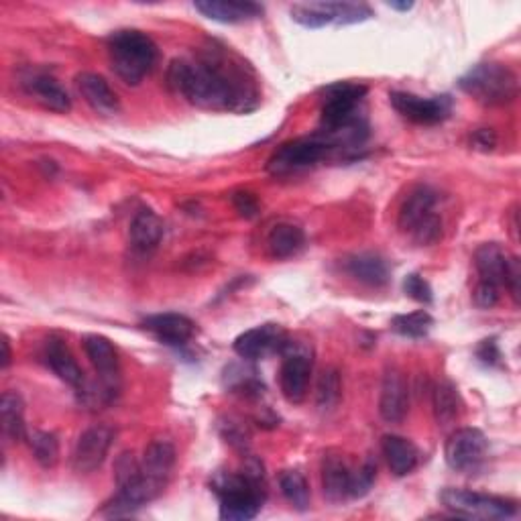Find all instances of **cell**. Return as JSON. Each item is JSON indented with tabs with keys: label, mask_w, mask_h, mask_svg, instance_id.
<instances>
[{
	"label": "cell",
	"mask_w": 521,
	"mask_h": 521,
	"mask_svg": "<svg viewBox=\"0 0 521 521\" xmlns=\"http://www.w3.org/2000/svg\"><path fill=\"white\" fill-rule=\"evenodd\" d=\"M167 86L192 106L216 112H251L261 100L247 64L216 47L196 60H173L167 68Z\"/></svg>",
	"instance_id": "6da1fadb"
},
{
	"label": "cell",
	"mask_w": 521,
	"mask_h": 521,
	"mask_svg": "<svg viewBox=\"0 0 521 521\" xmlns=\"http://www.w3.org/2000/svg\"><path fill=\"white\" fill-rule=\"evenodd\" d=\"M212 491L220 501V519H255L265 499L263 465L257 458H249L241 473H218L212 481Z\"/></svg>",
	"instance_id": "7a4b0ae2"
},
{
	"label": "cell",
	"mask_w": 521,
	"mask_h": 521,
	"mask_svg": "<svg viewBox=\"0 0 521 521\" xmlns=\"http://www.w3.org/2000/svg\"><path fill=\"white\" fill-rule=\"evenodd\" d=\"M110 68L127 86H139L157 64L155 41L137 29H121L108 37Z\"/></svg>",
	"instance_id": "3957f363"
},
{
	"label": "cell",
	"mask_w": 521,
	"mask_h": 521,
	"mask_svg": "<svg viewBox=\"0 0 521 521\" xmlns=\"http://www.w3.org/2000/svg\"><path fill=\"white\" fill-rule=\"evenodd\" d=\"M458 86L485 106H505L519 94L517 74L509 66L497 62L477 64L458 80Z\"/></svg>",
	"instance_id": "277c9868"
},
{
	"label": "cell",
	"mask_w": 521,
	"mask_h": 521,
	"mask_svg": "<svg viewBox=\"0 0 521 521\" xmlns=\"http://www.w3.org/2000/svg\"><path fill=\"white\" fill-rule=\"evenodd\" d=\"M367 94V86L353 82H338L326 88L324 104L320 112V131L318 133H336L363 119L359 106Z\"/></svg>",
	"instance_id": "5b68a950"
},
{
	"label": "cell",
	"mask_w": 521,
	"mask_h": 521,
	"mask_svg": "<svg viewBox=\"0 0 521 521\" xmlns=\"http://www.w3.org/2000/svg\"><path fill=\"white\" fill-rule=\"evenodd\" d=\"M440 503L456 517L467 519H511L517 515V503L505 497L485 495L469 489L446 487Z\"/></svg>",
	"instance_id": "8992f818"
},
{
	"label": "cell",
	"mask_w": 521,
	"mask_h": 521,
	"mask_svg": "<svg viewBox=\"0 0 521 521\" xmlns=\"http://www.w3.org/2000/svg\"><path fill=\"white\" fill-rule=\"evenodd\" d=\"M292 19L306 29H322L328 25L346 27L373 19L371 7L363 3H310L294 5L289 11Z\"/></svg>",
	"instance_id": "52a82bcc"
},
{
	"label": "cell",
	"mask_w": 521,
	"mask_h": 521,
	"mask_svg": "<svg viewBox=\"0 0 521 521\" xmlns=\"http://www.w3.org/2000/svg\"><path fill=\"white\" fill-rule=\"evenodd\" d=\"M330 153L332 149L318 135L287 141L269 157L267 171L273 173V176H289V173L318 165Z\"/></svg>",
	"instance_id": "ba28073f"
},
{
	"label": "cell",
	"mask_w": 521,
	"mask_h": 521,
	"mask_svg": "<svg viewBox=\"0 0 521 521\" xmlns=\"http://www.w3.org/2000/svg\"><path fill=\"white\" fill-rule=\"evenodd\" d=\"M487 448V436L479 428H458L450 434L444 446L446 465L456 473L471 475L481 469Z\"/></svg>",
	"instance_id": "9c48e42d"
},
{
	"label": "cell",
	"mask_w": 521,
	"mask_h": 521,
	"mask_svg": "<svg viewBox=\"0 0 521 521\" xmlns=\"http://www.w3.org/2000/svg\"><path fill=\"white\" fill-rule=\"evenodd\" d=\"M391 106L401 114L405 121L414 125L434 127L444 123L452 112V100L450 96H432L422 98L410 92H391L389 94Z\"/></svg>",
	"instance_id": "30bf717a"
},
{
	"label": "cell",
	"mask_w": 521,
	"mask_h": 521,
	"mask_svg": "<svg viewBox=\"0 0 521 521\" xmlns=\"http://www.w3.org/2000/svg\"><path fill=\"white\" fill-rule=\"evenodd\" d=\"M281 355H283V363H281V371H279L281 395L289 403L298 405L308 395V385H310L312 365H314L312 355H308V351L294 349V342H289V340Z\"/></svg>",
	"instance_id": "8fae6325"
},
{
	"label": "cell",
	"mask_w": 521,
	"mask_h": 521,
	"mask_svg": "<svg viewBox=\"0 0 521 521\" xmlns=\"http://www.w3.org/2000/svg\"><path fill=\"white\" fill-rule=\"evenodd\" d=\"M82 344L88 361L100 377V385L108 397L114 399V395L121 389V361L117 349H114V344L106 336L100 334H86Z\"/></svg>",
	"instance_id": "7c38bea8"
},
{
	"label": "cell",
	"mask_w": 521,
	"mask_h": 521,
	"mask_svg": "<svg viewBox=\"0 0 521 521\" xmlns=\"http://www.w3.org/2000/svg\"><path fill=\"white\" fill-rule=\"evenodd\" d=\"M114 436H117V432L106 424L88 428L74 446L72 469L80 475H90V473L98 471L108 456Z\"/></svg>",
	"instance_id": "4fadbf2b"
},
{
	"label": "cell",
	"mask_w": 521,
	"mask_h": 521,
	"mask_svg": "<svg viewBox=\"0 0 521 521\" xmlns=\"http://www.w3.org/2000/svg\"><path fill=\"white\" fill-rule=\"evenodd\" d=\"M173 467H176V448L169 440H153L145 448L141 458V477L153 499L165 491Z\"/></svg>",
	"instance_id": "5bb4252c"
},
{
	"label": "cell",
	"mask_w": 521,
	"mask_h": 521,
	"mask_svg": "<svg viewBox=\"0 0 521 521\" xmlns=\"http://www.w3.org/2000/svg\"><path fill=\"white\" fill-rule=\"evenodd\" d=\"M287 334L279 324H263L237 336L233 349L245 361H261L275 353H283Z\"/></svg>",
	"instance_id": "9a60e30c"
},
{
	"label": "cell",
	"mask_w": 521,
	"mask_h": 521,
	"mask_svg": "<svg viewBox=\"0 0 521 521\" xmlns=\"http://www.w3.org/2000/svg\"><path fill=\"white\" fill-rule=\"evenodd\" d=\"M21 88L27 96L37 100L43 108L51 112L66 114L72 110V98L66 88L57 82L53 76L37 70H29L21 76Z\"/></svg>",
	"instance_id": "2e32d148"
},
{
	"label": "cell",
	"mask_w": 521,
	"mask_h": 521,
	"mask_svg": "<svg viewBox=\"0 0 521 521\" xmlns=\"http://www.w3.org/2000/svg\"><path fill=\"white\" fill-rule=\"evenodd\" d=\"M410 410V389L403 373L389 369L381 383L379 414L387 424H399Z\"/></svg>",
	"instance_id": "e0dca14e"
},
{
	"label": "cell",
	"mask_w": 521,
	"mask_h": 521,
	"mask_svg": "<svg viewBox=\"0 0 521 521\" xmlns=\"http://www.w3.org/2000/svg\"><path fill=\"white\" fill-rule=\"evenodd\" d=\"M141 326L147 332H151L159 342L173 346V349L186 346L196 334V324L188 316L176 314V312L149 316L141 322Z\"/></svg>",
	"instance_id": "ac0fdd59"
},
{
	"label": "cell",
	"mask_w": 521,
	"mask_h": 521,
	"mask_svg": "<svg viewBox=\"0 0 521 521\" xmlns=\"http://www.w3.org/2000/svg\"><path fill=\"white\" fill-rule=\"evenodd\" d=\"M76 86L86 104L102 117H117L121 112V100L110 84L94 72H82L76 76Z\"/></svg>",
	"instance_id": "d6986e66"
},
{
	"label": "cell",
	"mask_w": 521,
	"mask_h": 521,
	"mask_svg": "<svg viewBox=\"0 0 521 521\" xmlns=\"http://www.w3.org/2000/svg\"><path fill=\"white\" fill-rule=\"evenodd\" d=\"M194 9L206 19L224 25L247 23L263 15V7L249 3V0H200V3H194Z\"/></svg>",
	"instance_id": "ffe728a7"
},
{
	"label": "cell",
	"mask_w": 521,
	"mask_h": 521,
	"mask_svg": "<svg viewBox=\"0 0 521 521\" xmlns=\"http://www.w3.org/2000/svg\"><path fill=\"white\" fill-rule=\"evenodd\" d=\"M45 363L57 377H60L64 383L72 385L74 389L82 391L86 387L84 371L74 359L70 346L62 338L51 336L45 342Z\"/></svg>",
	"instance_id": "44dd1931"
},
{
	"label": "cell",
	"mask_w": 521,
	"mask_h": 521,
	"mask_svg": "<svg viewBox=\"0 0 521 521\" xmlns=\"http://www.w3.org/2000/svg\"><path fill=\"white\" fill-rule=\"evenodd\" d=\"M342 271L369 287H385L391 281L387 261L377 253H355L342 261Z\"/></svg>",
	"instance_id": "7402d4cb"
},
{
	"label": "cell",
	"mask_w": 521,
	"mask_h": 521,
	"mask_svg": "<svg viewBox=\"0 0 521 521\" xmlns=\"http://www.w3.org/2000/svg\"><path fill=\"white\" fill-rule=\"evenodd\" d=\"M351 483H353V467L340 454H326L322 462V487L324 495L334 501L351 499Z\"/></svg>",
	"instance_id": "603a6c76"
},
{
	"label": "cell",
	"mask_w": 521,
	"mask_h": 521,
	"mask_svg": "<svg viewBox=\"0 0 521 521\" xmlns=\"http://www.w3.org/2000/svg\"><path fill=\"white\" fill-rule=\"evenodd\" d=\"M381 450L387 460V467L395 477H408L414 473L420 462V452L416 444L408 438L397 436V434H387L381 440Z\"/></svg>",
	"instance_id": "cb8c5ba5"
},
{
	"label": "cell",
	"mask_w": 521,
	"mask_h": 521,
	"mask_svg": "<svg viewBox=\"0 0 521 521\" xmlns=\"http://www.w3.org/2000/svg\"><path fill=\"white\" fill-rule=\"evenodd\" d=\"M434 206H436V192L428 186L416 188L408 196V200L403 202L397 216V226L403 230V233L412 235L416 226H420L428 216L436 214Z\"/></svg>",
	"instance_id": "d4e9b609"
},
{
	"label": "cell",
	"mask_w": 521,
	"mask_h": 521,
	"mask_svg": "<svg viewBox=\"0 0 521 521\" xmlns=\"http://www.w3.org/2000/svg\"><path fill=\"white\" fill-rule=\"evenodd\" d=\"M163 233H165V226L159 214L153 212L151 208H141L131 222L129 237L135 251L151 253L161 243Z\"/></svg>",
	"instance_id": "484cf974"
},
{
	"label": "cell",
	"mask_w": 521,
	"mask_h": 521,
	"mask_svg": "<svg viewBox=\"0 0 521 521\" xmlns=\"http://www.w3.org/2000/svg\"><path fill=\"white\" fill-rule=\"evenodd\" d=\"M0 424L3 434L13 442L27 440V424H25V401L17 391H5L0 397Z\"/></svg>",
	"instance_id": "4316f807"
},
{
	"label": "cell",
	"mask_w": 521,
	"mask_h": 521,
	"mask_svg": "<svg viewBox=\"0 0 521 521\" xmlns=\"http://www.w3.org/2000/svg\"><path fill=\"white\" fill-rule=\"evenodd\" d=\"M267 247L273 259L296 257L306 247V233L298 224L281 222L269 233Z\"/></svg>",
	"instance_id": "83f0119b"
},
{
	"label": "cell",
	"mask_w": 521,
	"mask_h": 521,
	"mask_svg": "<svg viewBox=\"0 0 521 521\" xmlns=\"http://www.w3.org/2000/svg\"><path fill=\"white\" fill-rule=\"evenodd\" d=\"M509 259H511V255L497 243H487V245L479 247L475 253V265H477L481 281L501 287L505 281Z\"/></svg>",
	"instance_id": "f1b7e54d"
},
{
	"label": "cell",
	"mask_w": 521,
	"mask_h": 521,
	"mask_svg": "<svg viewBox=\"0 0 521 521\" xmlns=\"http://www.w3.org/2000/svg\"><path fill=\"white\" fill-rule=\"evenodd\" d=\"M432 403H434V416H436L438 426L446 428L458 420L462 403H460L458 389L450 381H440L434 387Z\"/></svg>",
	"instance_id": "f546056e"
},
{
	"label": "cell",
	"mask_w": 521,
	"mask_h": 521,
	"mask_svg": "<svg viewBox=\"0 0 521 521\" xmlns=\"http://www.w3.org/2000/svg\"><path fill=\"white\" fill-rule=\"evenodd\" d=\"M27 442L35 460L43 469H53L57 465V460H60V440L53 432L33 430L27 434Z\"/></svg>",
	"instance_id": "4dcf8cb0"
},
{
	"label": "cell",
	"mask_w": 521,
	"mask_h": 521,
	"mask_svg": "<svg viewBox=\"0 0 521 521\" xmlns=\"http://www.w3.org/2000/svg\"><path fill=\"white\" fill-rule=\"evenodd\" d=\"M279 487L294 509L306 511L310 507V485L300 471H283L279 477Z\"/></svg>",
	"instance_id": "1f68e13d"
},
{
	"label": "cell",
	"mask_w": 521,
	"mask_h": 521,
	"mask_svg": "<svg viewBox=\"0 0 521 521\" xmlns=\"http://www.w3.org/2000/svg\"><path fill=\"white\" fill-rule=\"evenodd\" d=\"M434 326V318L426 310H418L412 314H399L391 320V328L408 338H424Z\"/></svg>",
	"instance_id": "d6a6232c"
},
{
	"label": "cell",
	"mask_w": 521,
	"mask_h": 521,
	"mask_svg": "<svg viewBox=\"0 0 521 521\" xmlns=\"http://www.w3.org/2000/svg\"><path fill=\"white\" fill-rule=\"evenodd\" d=\"M342 397V381L336 369H326L318 379V405L320 410H334Z\"/></svg>",
	"instance_id": "836d02e7"
},
{
	"label": "cell",
	"mask_w": 521,
	"mask_h": 521,
	"mask_svg": "<svg viewBox=\"0 0 521 521\" xmlns=\"http://www.w3.org/2000/svg\"><path fill=\"white\" fill-rule=\"evenodd\" d=\"M377 479V465L373 460H367L365 465L359 469H353V483H351V499H361L365 497Z\"/></svg>",
	"instance_id": "e575fe53"
},
{
	"label": "cell",
	"mask_w": 521,
	"mask_h": 521,
	"mask_svg": "<svg viewBox=\"0 0 521 521\" xmlns=\"http://www.w3.org/2000/svg\"><path fill=\"white\" fill-rule=\"evenodd\" d=\"M403 292L424 306H430L434 302V292L430 283L418 273H410L403 279Z\"/></svg>",
	"instance_id": "d590c367"
},
{
	"label": "cell",
	"mask_w": 521,
	"mask_h": 521,
	"mask_svg": "<svg viewBox=\"0 0 521 521\" xmlns=\"http://www.w3.org/2000/svg\"><path fill=\"white\" fill-rule=\"evenodd\" d=\"M412 239L422 245V247H430L434 243H438L442 239V220L438 214L428 216L420 226L414 228Z\"/></svg>",
	"instance_id": "8d00e7d4"
},
{
	"label": "cell",
	"mask_w": 521,
	"mask_h": 521,
	"mask_svg": "<svg viewBox=\"0 0 521 521\" xmlns=\"http://www.w3.org/2000/svg\"><path fill=\"white\" fill-rule=\"evenodd\" d=\"M475 304L483 310H491L499 304V287L487 281H479L475 287Z\"/></svg>",
	"instance_id": "74e56055"
},
{
	"label": "cell",
	"mask_w": 521,
	"mask_h": 521,
	"mask_svg": "<svg viewBox=\"0 0 521 521\" xmlns=\"http://www.w3.org/2000/svg\"><path fill=\"white\" fill-rule=\"evenodd\" d=\"M503 285L509 289L513 300L519 302V292H521V265H519V259L513 257V255H511V259H509Z\"/></svg>",
	"instance_id": "f35d334b"
},
{
	"label": "cell",
	"mask_w": 521,
	"mask_h": 521,
	"mask_svg": "<svg viewBox=\"0 0 521 521\" xmlns=\"http://www.w3.org/2000/svg\"><path fill=\"white\" fill-rule=\"evenodd\" d=\"M233 204L243 218H255L259 214V202L251 192H237L233 196Z\"/></svg>",
	"instance_id": "ab89813d"
},
{
	"label": "cell",
	"mask_w": 521,
	"mask_h": 521,
	"mask_svg": "<svg viewBox=\"0 0 521 521\" xmlns=\"http://www.w3.org/2000/svg\"><path fill=\"white\" fill-rule=\"evenodd\" d=\"M477 357H479L485 365H497V363H499L501 351H499V346H497L495 338H487V340H483V342L479 344Z\"/></svg>",
	"instance_id": "60d3db41"
},
{
	"label": "cell",
	"mask_w": 521,
	"mask_h": 521,
	"mask_svg": "<svg viewBox=\"0 0 521 521\" xmlns=\"http://www.w3.org/2000/svg\"><path fill=\"white\" fill-rule=\"evenodd\" d=\"M473 143H475L479 149H483V151H491V149L497 145V137H495V133H493L491 129H481V131L475 133Z\"/></svg>",
	"instance_id": "b9f144b4"
},
{
	"label": "cell",
	"mask_w": 521,
	"mask_h": 521,
	"mask_svg": "<svg viewBox=\"0 0 521 521\" xmlns=\"http://www.w3.org/2000/svg\"><path fill=\"white\" fill-rule=\"evenodd\" d=\"M11 359H13V355H11V340H9V336H3V369H9Z\"/></svg>",
	"instance_id": "7bdbcfd3"
},
{
	"label": "cell",
	"mask_w": 521,
	"mask_h": 521,
	"mask_svg": "<svg viewBox=\"0 0 521 521\" xmlns=\"http://www.w3.org/2000/svg\"><path fill=\"white\" fill-rule=\"evenodd\" d=\"M387 7H389V9H393V11L408 13V11H412V9H414V3H387Z\"/></svg>",
	"instance_id": "ee69618b"
}]
</instances>
